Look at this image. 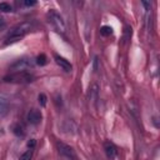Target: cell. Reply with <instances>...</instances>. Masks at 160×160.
<instances>
[{"label":"cell","instance_id":"obj_1","mask_svg":"<svg viewBox=\"0 0 160 160\" xmlns=\"http://www.w3.org/2000/svg\"><path fill=\"white\" fill-rule=\"evenodd\" d=\"M35 60L31 58H21L18 59L15 62L10 65V70L12 72H20V71H28L35 66Z\"/></svg>","mask_w":160,"mask_h":160},{"label":"cell","instance_id":"obj_2","mask_svg":"<svg viewBox=\"0 0 160 160\" xmlns=\"http://www.w3.org/2000/svg\"><path fill=\"white\" fill-rule=\"evenodd\" d=\"M34 80V75L28 71H20V72H12L10 75H6L4 78V81L6 82H16V84H24V82H31Z\"/></svg>","mask_w":160,"mask_h":160},{"label":"cell","instance_id":"obj_3","mask_svg":"<svg viewBox=\"0 0 160 160\" xmlns=\"http://www.w3.org/2000/svg\"><path fill=\"white\" fill-rule=\"evenodd\" d=\"M48 20H49V22L51 24V26H52L56 31H59V32H65V30H66L65 21H64L62 16H61L58 11L50 10L49 14H48Z\"/></svg>","mask_w":160,"mask_h":160},{"label":"cell","instance_id":"obj_4","mask_svg":"<svg viewBox=\"0 0 160 160\" xmlns=\"http://www.w3.org/2000/svg\"><path fill=\"white\" fill-rule=\"evenodd\" d=\"M31 29H32V22H30V21H24V22L19 24V25L14 26V28L10 30V32L8 34V36H14V38H20V39H22L28 32L31 31Z\"/></svg>","mask_w":160,"mask_h":160},{"label":"cell","instance_id":"obj_5","mask_svg":"<svg viewBox=\"0 0 160 160\" xmlns=\"http://www.w3.org/2000/svg\"><path fill=\"white\" fill-rule=\"evenodd\" d=\"M56 148H58L59 154H60L62 158H65V159H68V160H75V159H76V154H75L74 149H72L70 145L64 144V142H61V141H58Z\"/></svg>","mask_w":160,"mask_h":160},{"label":"cell","instance_id":"obj_6","mask_svg":"<svg viewBox=\"0 0 160 160\" xmlns=\"http://www.w3.org/2000/svg\"><path fill=\"white\" fill-rule=\"evenodd\" d=\"M42 119V115H41V111L38 110V109H31L28 115H26V120L29 124L31 125H38Z\"/></svg>","mask_w":160,"mask_h":160},{"label":"cell","instance_id":"obj_7","mask_svg":"<svg viewBox=\"0 0 160 160\" xmlns=\"http://www.w3.org/2000/svg\"><path fill=\"white\" fill-rule=\"evenodd\" d=\"M54 59H55V62H56L64 71H66V72H70V71H71L72 66H71V64L69 62V60H66L65 58H62V56H60V55H58V54L54 55Z\"/></svg>","mask_w":160,"mask_h":160},{"label":"cell","instance_id":"obj_8","mask_svg":"<svg viewBox=\"0 0 160 160\" xmlns=\"http://www.w3.org/2000/svg\"><path fill=\"white\" fill-rule=\"evenodd\" d=\"M104 150H105V154H106V156L109 159L115 158V155H116V148H115V145L111 141H105L104 142Z\"/></svg>","mask_w":160,"mask_h":160},{"label":"cell","instance_id":"obj_9","mask_svg":"<svg viewBox=\"0 0 160 160\" xmlns=\"http://www.w3.org/2000/svg\"><path fill=\"white\" fill-rule=\"evenodd\" d=\"M98 95H99V86L96 84H92L90 88H89V92H88V96H89V100L90 101H95L98 99Z\"/></svg>","mask_w":160,"mask_h":160},{"label":"cell","instance_id":"obj_10","mask_svg":"<svg viewBox=\"0 0 160 160\" xmlns=\"http://www.w3.org/2000/svg\"><path fill=\"white\" fill-rule=\"evenodd\" d=\"M11 129H12V132H14L16 136H24V135H25V128H24V125L20 124V122L14 124Z\"/></svg>","mask_w":160,"mask_h":160},{"label":"cell","instance_id":"obj_11","mask_svg":"<svg viewBox=\"0 0 160 160\" xmlns=\"http://www.w3.org/2000/svg\"><path fill=\"white\" fill-rule=\"evenodd\" d=\"M100 34H101L102 36H109L110 34H112V28L109 26V25H104V26H101V29H100Z\"/></svg>","mask_w":160,"mask_h":160},{"label":"cell","instance_id":"obj_12","mask_svg":"<svg viewBox=\"0 0 160 160\" xmlns=\"http://www.w3.org/2000/svg\"><path fill=\"white\" fill-rule=\"evenodd\" d=\"M0 11H2V12H10V11H12V8L8 2H0Z\"/></svg>","mask_w":160,"mask_h":160},{"label":"cell","instance_id":"obj_13","mask_svg":"<svg viewBox=\"0 0 160 160\" xmlns=\"http://www.w3.org/2000/svg\"><path fill=\"white\" fill-rule=\"evenodd\" d=\"M31 158H32V149H28V150L20 156L19 160H31Z\"/></svg>","mask_w":160,"mask_h":160},{"label":"cell","instance_id":"obj_14","mask_svg":"<svg viewBox=\"0 0 160 160\" xmlns=\"http://www.w3.org/2000/svg\"><path fill=\"white\" fill-rule=\"evenodd\" d=\"M35 62H36L38 65H40V66L45 65V64H46V55H45V54H40V55L36 58Z\"/></svg>","mask_w":160,"mask_h":160},{"label":"cell","instance_id":"obj_15","mask_svg":"<svg viewBox=\"0 0 160 160\" xmlns=\"http://www.w3.org/2000/svg\"><path fill=\"white\" fill-rule=\"evenodd\" d=\"M38 99H39V102H40L41 106H45V105H46V100H48V98H46L45 94H39Z\"/></svg>","mask_w":160,"mask_h":160},{"label":"cell","instance_id":"obj_16","mask_svg":"<svg viewBox=\"0 0 160 160\" xmlns=\"http://www.w3.org/2000/svg\"><path fill=\"white\" fill-rule=\"evenodd\" d=\"M26 145H28V148H29V149H34V148H35V145H36V140H35V139H30V140L28 141V144H26Z\"/></svg>","mask_w":160,"mask_h":160},{"label":"cell","instance_id":"obj_17","mask_svg":"<svg viewBox=\"0 0 160 160\" xmlns=\"http://www.w3.org/2000/svg\"><path fill=\"white\" fill-rule=\"evenodd\" d=\"M141 4L144 5V8H145V10H146V11H149V10H150V8H151V4H150L149 1H142Z\"/></svg>","mask_w":160,"mask_h":160},{"label":"cell","instance_id":"obj_18","mask_svg":"<svg viewBox=\"0 0 160 160\" xmlns=\"http://www.w3.org/2000/svg\"><path fill=\"white\" fill-rule=\"evenodd\" d=\"M22 4H24L25 6H34V5L36 4V1H29V0H25Z\"/></svg>","mask_w":160,"mask_h":160},{"label":"cell","instance_id":"obj_19","mask_svg":"<svg viewBox=\"0 0 160 160\" xmlns=\"http://www.w3.org/2000/svg\"><path fill=\"white\" fill-rule=\"evenodd\" d=\"M98 58H95L94 59V71H98Z\"/></svg>","mask_w":160,"mask_h":160},{"label":"cell","instance_id":"obj_20","mask_svg":"<svg viewBox=\"0 0 160 160\" xmlns=\"http://www.w3.org/2000/svg\"><path fill=\"white\" fill-rule=\"evenodd\" d=\"M0 25H2V19L0 18Z\"/></svg>","mask_w":160,"mask_h":160}]
</instances>
